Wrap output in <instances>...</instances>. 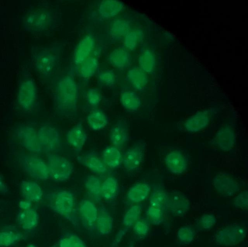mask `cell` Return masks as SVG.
<instances>
[{
    "mask_svg": "<svg viewBox=\"0 0 248 247\" xmlns=\"http://www.w3.org/2000/svg\"><path fill=\"white\" fill-rule=\"evenodd\" d=\"M78 90L75 79L70 76L62 77L56 84L54 100L57 111L62 115L74 114L77 109Z\"/></svg>",
    "mask_w": 248,
    "mask_h": 247,
    "instance_id": "obj_1",
    "label": "cell"
},
{
    "mask_svg": "<svg viewBox=\"0 0 248 247\" xmlns=\"http://www.w3.org/2000/svg\"><path fill=\"white\" fill-rule=\"evenodd\" d=\"M47 201L54 212L64 216L73 224H77L78 219L75 214V199L72 192L61 189L51 192Z\"/></svg>",
    "mask_w": 248,
    "mask_h": 247,
    "instance_id": "obj_2",
    "label": "cell"
},
{
    "mask_svg": "<svg viewBox=\"0 0 248 247\" xmlns=\"http://www.w3.org/2000/svg\"><path fill=\"white\" fill-rule=\"evenodd\" d=\"M32 68L40 77L46 78L54 73L59 62V55L53 48L35 50L31 56Z\"/></svg>",
    "mask_w": 248,
    "mask_h": 247,
    "instance_id": "obj_3",
    "label": "cell"
},
{
    "mask_svg": "<svg viewBox=\"0 0 248 247\" xmlns=\"http://www.w3.org/2000/svg\"><path fill=\"white\" fill-rule=\"evenodd\" d=\"M51 19V15L46 9L32 7L25 13L22 18L21 23L25 31L40 33L48 28Z\"/></svg>",
    "mask_w": 248,
    "mask_h": 247,
    "instance_id": "obj_4",
    "label": "cell"
},
{
    "mask_svg": "<svg viewBox=\"0 0 248 247\" xmlns=\"http://www.w3.org/2000/svg\"><path fill=\"white\" fill-rule=\"evenodd\" d=\"M247 229L244 225L233 223L218 230L214 237L217 245L225 247L236 246L247 238Z\"/></svg>",
    "mask_w": 248,
    "mask_h": 247,
    "instance_id": "obj_5",
    "label": "cell"
},
{
    "mask_svg": "<svg viewBox=\"0 0 248 247\" xmlns=\"http://www.w3.org/2000/svg\"><path fill=\"white\" fill-rule=\"evenodd\" d=\"M50 177L57 182H64L72 176L74 167L72 162L66 157L50 153L46 156Z\"/></svg>",
    "mask_w": 248,
    "mask_h": 247,
    "instance_id": "obj_6",
    "label": "cell"
},
{
    "mask_svg": "<svg viewBox=\"0 0 248 247\" xmlns=\"http://www.w3.org/2000/svg\"><path fill=\"white\" fill-rule=\"evenodd\" d=\"M17 90L18 105L25 110L30 109L34 105L37 96L35 83L30 75L24 74L21 76Z\"/></svg>",
    "mask_w": 248,
    "mask_h": 247,
    "instance_id": "obj_7",
    "label": "cell"
},
{
    "mask_svg": "<svg viewBox=\"0 0 248 247\" xmlns=\"http://www.w3.org/2000/svg\"><path fill=\"white\" fill-rule=\"evenodd\" d=\"M19 160L24 171L32 178L39 180H46L50 177L47 165L41 158L23 154L20 155Z\"/></svg>",
    "mask_w": 248,
    "mask_h": 247,
    "instance_id": "obj_8",
    "label": "cell"
},
{
    "mask_svg": "<svg viewBox=\"0 0 248 247\" xmlns=\"http://www.w3.org/2000/svg\"><path fill=\"white\" fill-rule=\"evenodd\" d=\"M37 134L43 149L54 152L61 147L62 139L60 132L53 125H42L38 130Z\"/></svg>",
    "mask_w": 248,
    "mask_h": 247,
    "instance_id": "obj_9",
    "label": "cell"
},
{
    "mask_svg": "<svg viewBox=\"0 0 248 247\" xmlns=\"http://www.w3.org/2000/svg\"><path fill=\"white\" fill-rule=\"evenodd\" d=\"M166 208L172 216L183 217L189 212L190 203L183 193L179 191H172L167 195Z\"/></svg>",
    "mask_w": 248,
    "mask_h": 247,
    "instance_id": "obj_10",
    "label": "cell"
},
{
    "mask_svg": "<svg viewBox=\"0 0 248 247\" xmlns=\"http://www.w3.org/2000/svg\"><path fill=\"white\" fill-rule=\"evenodd\" d=\"M17 134L21 144L29 151L39 153L43 149L37 131L32 126L26 124L20 126Z\"/></svg>",
    "mask_w": 248,
    "mask_h": 247,
    "instance_id": "obj_11",
    "label": "cell"
},
{
    "mask_svg": "<svg viewBox=\"0 0 248 247\" xmlns=\"http://www.w3.org/2000/svg\"><path fill=\"white\" fill-rule=\"evenodd\" d=\"M145 153V147L141 143H137L128 148L123 155L122 165L128 172L138 169L142 163Z\"/></svg>",
    "mask_w": 248,
    "mask_h": 247,
    "instance_id": "obj_12",
    "label": "cell"
},
{
    "mask_svg": "<svg viewBox=\"0 0 248 247\" xmlns=\"http://www.w3.org/2000/svg\"><path fill=\"white\" fill-rule=\"evenodd\" d=\"M108 139L112 145L120 150L126 146L129 141V133L125 120L119 119L112 125L109 131Z\"/></svg>",
    "mask_w": 248,
    "mask_h": 247,
    "instance_id": "obj_13",
    "label": "cell"
},
{
    "mask_svg": "<svg viewBox=\"0 0 248 247\" xmlns=\"http://www.w3.org/2000/svg\"><path fill=\"white\" fill-rule=\"evenodd\" d=\"M213 185L220 195L230 197L235 195L239 190L238 183L228 174L217 173L213 178Z\"/></svg>",
    "mask_w": 248,
    "mask_h": 247,
    "instance_id": "obj_14",
    "label": "cell"
},
{
    "mask_svg": "<svg viewBox=\"0 0 248 247\" xmlns=\"http://www.w3.org/2000/svg\"><path fill=\"white\" fill-rule=\"evenodd\" d=\"M66 140L68 144L76 152L79 153L84 147L88 135L82 122L76 123L66 133Z\"/></svg>",
    "mask_w": 248,
    "mask_h": 247,
    "instance_id": "obj_15",
    "label": "cell"
},
{
    "mask_svg": "<svg viewBox=\"0 0 248 247\" xmlns=\"http://www.w3.org/2000/svg\"><path fill=\"white\" fill-rule=\"evenodd\" d=\"M95 40L90 34L84 36L78 43L74 51L73 61L75 64L81 65L91 56L95 49Z\"/></svg>",
    "mask_w": 248,
    "mask_h": 247,
    "instance_id": "obj_16",
    "label": "cell"
},
{
    "mask_svg": "<svg viewBox=\"0 0 248 247\" xmlns=\"http://www.w3.org/2000/svg\"><path fill=\"white\" fill-rule=\"evenodd\" d=\"M77 160L94 175L98 176H102L107 173L108 168L101 158L94 153H89L78 155Z\"/></svg>",
    "mask_w": 248,
    "mask_h": 247,
    "instance_id": "obj_17",
    "label": "cell"
},
{
    "mask_svg": "<svg viewBox=\"0 0 248 247\" xmlns=\"http://www.w3.org/2000/svg\"><path fill=\"white\" fill-rule=\"evenodd\" d=\"M79 215L84 225L89 229L95 227L98 209L93 201L82 200L79 204Z\"/></svg>",
    "mask_w": 248,
    "mask_h": 247,
    "instance_id": "obj_18",
    "label": "cell"
},
{
    "mask_svg": "<svg viewBox=\"0 0 248 247\" xmlns=\"http://www.w3.org/2000/svg\"><path fill=\"white\" fill-rule=\"evenodd\" d=\"M165 162L168 170L176 174L183 173L187 167L185 155L178 150L173 151L168 154L165 158Z\"/></svg>",
    "mask_w": 248,
    "mask_h": 247,
    "instance_id": "obj_19",
    "label": "cell"
},
{
    "mask_svg": "<svg viewBox=\"0 0 248 247\" xmlns=\"http://www.w3.org/2000/svg\"><path fill=\"white\" fill-rule=\"evenodd\" d=\"M150 185L144 182H138L133 185L126 193V199L134 204H139L145 201L151 193Z\"/></svg>",
    "mask_w": 248,
    "mask_h": 247,
    "instance_id": "obj_20",
    "label": "cell"
},
{
    "mask_svg": "<svg viewBox=\"0 0 248 247\" xmlns=\"http://www.w3.org/2000/svg\"><path fill=\"white\" fill-rule=\"evenodd\" d=\"M124 8V3L118 0H103L98 7V12L104 19H110L118 15Z\"/></svg>",
    "mask_w": 248,
    "mask_h": 247,
    "instance_id": "obj_21",
    "label": "cell"
},
{
    "mask_svg": "<svg viewBox=\"0 0 248 247\" xmlns=\"http://www.w3.org/2000/svg\"><path fill=\"white\" fill-rule=\"evenodd\" d=\"M210 120V115L207 111H201L187 119L185 122L184 127L189 132H197L206 127Z\"/></svg>",
    "mask_w": 248,
    "mask_h": 247,
    "instance_id": "obj_22",
    "label": "cell"
},
{
    "mask_svg": "<svg viewBox=\"0 0 248 247\" xmlns=\"http://www.w3.org/2000/svg\"><path fill=\"white\" fill-rule=\"evenodd\" d=\"M98 209L95 227L98 232L103 235L111 233L113 227V219L107 208L103 205Z\"/></svg>",
    "mask_w": 248,
    "mask_h": 247,
    "instance_id": "obj_23",
    "label": "cell"
},
{
    "mask_svg": "<svg viewBox=\"0 0 248 247\" xmlns=\"http://www.w3.org/2000/svg\"><path fill=\"white\" fill-rule=\"evenodd\" d=\"M108 60L110 64L119 69L128 67L131 62L129 51L122 47L114 49L108 55Z\"/></svg>",
    "mask_w": 248,
    "mask_h": 247,
    "instance_id": "obj_24",
    "label": "cell"
},
{
    "mask_svg": "<svg viewBox=\"0 0 248 247\" xmlns=\"http://www.w3.org/2000/svg\"><path fill=\"white\" fill-rule=\"evenodd\" d=\"M109 119L106 112L99 108L91 111L86 117V123L89 128L94 131H99L108 125Z\"/></svg>",
    "mask_w": 248,
    "mask_h": 247,
    "instance_id": "obj_25",
    "label": "cell"
},
{
    "mask_svg": "<svg viewBox=\"0 0 248 247\" xmlns=\"http://www.w3.org/2000/svg\"><path fill=\"white\" fill-rule=\"evenodd\" d=\"M234 130L230 126H225L217 133L215 141L217 146L224 151L231 150L235 142Z\"/></svg>",
    "mask_w": 248,
    "mask_h": 247,
    "instance_id": "obj_26",
    "label": "cell"
},
{
    "mask_svg": "<svg viewBox=\"0 0 248 247\" xmlns=\"http://www.w3.org/2000/svg\"><path fill=\"white\" fill-rule=\"evenodd\" d=\"M101 158L107 168L116 169L122 164L123 154L120 149L111 145L104 148Z\"/></svg>",
    "mask_w": 248,
    "mask_h": 247,
    "instance_id": "obj_27",
    "label": "cell"
},
{
    "mask_svg": "<svg viewBox=\"0 0 248 247\" xmlns=\"http://www.w3.org/2000/svg\"><path fill=\"white\" fill-rule=\"evenodd\" d=\"M21 194L25 200L31 202H38L43 196L40 185L32 181H23L20 185Z\"/></svg>",
    "mask_w": 248,
    "mask_h": 247,
    "instance_id": "obj_28",
    "label": "cell"
},
{
    "mask_svg": "<svg viewBox=\"0 0 248 247\" xmlns=\"http://www.w3.org/2000/svg\"><path fill=\"white\" fill-rule=\"evenodd\" d=\"M126 78L131 86L138 91H142L148 81L147 74L139 67L130 68L127 73Z\"/></svg>",
    "mask_w": 248,
    "mask_h": 247,
    "instance_id": "obj_29",
    "label": "cell"
},
{
    "mask_svg": "<svg viewBox=\"0 0 248 247\" xmlns=\"http://www.w3.org/2000/svg\"><path fill=\"white\" fill-rule=\"evenodd\" d=\"M16 219L21 228L24 230H31L38 225L39 215L35 210L30 208L20 211L17 215Z\"/></svg>",
    "mask_w": 248,
    "mask_h": 247,
    "instance_id": "obj_30",
    "label": "cell"
},
{
    "mask_svg": "<svg viewBox=\"0 0 248 247\" xmlns=\"http://www.w3.org/2000/svg\"><path fill=\"white\" fill-rule=\"evenodd\" d=\"M119 189V185L117 179L113 176L107 177L102 182V198L107 201H113L117 197Z\"/></svg>",
    "mask_w": 248,
    "mask_h": 247,
    "instance_id": "obj_31",
    "label": "cell"
},
{
    "mask_svg": "<svg viewBox=\"0 0 248 247\" xmlns=\"http://www.w3.org/2000/svg\"><path fill=\"white\" fill-rule=\"evenodd\" d=\"M120 101L123 108L127 111L134 112L141 105V101L138 94L133 91H125L121 93Z\"/></svg>",
    "mask_w": 248,
    "mask_h": 247,
    "instance_id": "obj_32",
    "label": "cell"
},
{
    "mask_svg": "<svg viewBox=\"0 0 248 247\" xmlns=\"http://www.w3.org/2000/svg\"><path fill=\"white\" fill-rule=\"evenodd\" d=\"M102 181L95 175H90L87 177L84 183L85 188L93 201L99 202L102 199Z\"/></svg>",
    "mask_w": 248,
    "mask_h": 247,
    "instance_id": "obj_33",
    "label": "cell"
},
{
    "mask_svg": "<svg viewBox=\"0 0 248 247\" xmlns=\"http://www.w3.org/2000/svg\"><path fill=\"white\" fill-rule=\"evenodd\" d=\"M196 229L189 225L180 226L176 231V239L177 243L183 246L191 244L196 236Z\"/></svg>",
    "mask_w": 248,
    "mask_h": 247,
    "instance_id": "obj_34",
    "label": "cell"
},
{
    "mask_svg": "<svg viewBox=\"0 0 248 247\" xmlns=\"http://www.w3.org/2000/svg\"><path fill=\"white\" fill-rule=\"evenodd\" d=\"M130 30L129 22L125 19H115L111 23L109 30L110 36L114 40L124 38Z\"/></svg>",
    "mask_w": 248,
    "mask_h": 247,
    "instance_id": "obj_35",
    "label": "cell"
},
{
    "mask_svg": "<svg viewBox=\"0 0 248 247\" xmlns=\"http://www.w3.org/2000/svg\"><path fill=\"white\" fill-rule=\"evenodd\" d=\"M142 211V206L140 204H134L130 206L125 212L123 217V224L124 228L133 227L140 219Z\"/></svg>",
    "mask_w": 248,
    "mask_h": 247,
    "instance_id": "obj_36",
    "label": "cell"
},
{
    "mask_svg": "<svg viewBox=\"0 0 248 247\" xmlns=\"http://www.w3.org/2000/svg\"><path fill=\"white\" fill-rule=\"evenodd\" d=\"M98 66L99 62L97 57L90 56L80 65L79 69L80 76L85 78L93 77L96 73Z\"/></svg>",
    "mask_w": 248,
    "mask_h": 247,
    "instance_id": "obj_37",
    "label": "cell"
},
{
    "mask_svg": "<svg viewBox=\"0 0 248 247\" xmlns=\"http://www.w3.org/2000/svg\"><path fill=\"white\" fill-rule=\"evenodd\" d=\"M155 62L154 53L149 49L144 50L138 59L139 67L146 73H151L154 70Z\"/></svg>",
    "mask_w": 248,
    "mask_h": 247,
    "instance_id": "obj_38",
    "label": "cell"
},
{
    "mask_svg": "<svg viewBox=\"0 0 248 247\" xmlns=\"http://www.w3.org/2000/svg\"><path fill=\"white\" fill-rule=\"evenodd\" d=\"M217 217L212 213H207L201 216L195 222V229L202 231L212 230L217 224Z\"/></svg>",
    "mask_w": 248,
    "mask_h": 247,
    "instance_id": "obj_39",
    "label": "cell"
},
{
    "mask_svg": "<svg viewBox=\"0 0 248 247\" xmlns=\"http://www.w3.org/2000/svg\"><path fill=\"white\" fill-rule=\"evenodd\" d=\"M143 33L139 29L130 30L124 38V47L128 51L135 50L141 42Z\"/></svg>",
    "mask_w": 248,
    "mask_h": 247,
    "instance_id": "obj_40",
    "label": "cell"
},
{
    "mask_svg": "<svg viewBox=\"0 0 248 247\" xmlns=\"http://www.w3.org/2000/svg\"><path fill=\"white\" fill-rule=\"evenodd\" d=\"M146 220L150 224L155 226L162 224L165 219L164 211L159 208L149 205L145 213Z\"/></svg>",
    "mask_w": 248,
    "mask_h": 247,
    "instance_id": "obj_41",
    "label": "cell"
},
{
    "mask_svg": "<svg viewBox=\"0 0 248 247\" xmlns=\"http://www.w3.org/2000/svg\"><path fill=\"white\" fill-rule=\"evenodd\" d=\"M167 193L161 190L153 191L149 197V205L166 210V205L167 200Z\"/></svg>",
    "mask_w": 248,
    "mask_h": 247,
    "instance_id": "obj_42",
    "label": "cell"
},
{
    "mask_svg": "<svg viewBox=\"0 0 248 247\" xmlns=\"http://www.w3.org/2000/svg\"><path fill=\"white\" fill-rule=\"evenodd\" d=\"M21 235L11 231L0 232V247H8L15 243L21 238Z\"/></svg>",
    "mask_w": 248,
    "mask_h": 247,
    "instance_id": "obj_43",
    "label": "cell"
},
{
    "mask_svg": "<svg viewBox=\"0 0 248 247\" xmlns=\"http://www.w3.org/2000/svg\"><path fill=\"white\" fill-rule=\"evenodd\" d=\"M97 81L99 84L103 86L111 87L115 83V74L111 70L102 71L98 74Z\"/></svg>",
    "mask_w": 248,
    "mask_h": 247,
    "instance_id": "obj_44",
    "label": "cell"
},
{
    "mask_svg": "<svg viewBox=\"0 0 248 247\" xmlns=\"http://www.w3.org/2000/svg\"><path fill=\"white\" fill-rule=\"evenodd\" d=\"M58 247H87L85 243L77 235L71 234L62 237Z\"/></svg>",
    "mask_w": 248,
    "mask_h": 247,
    "instance_id": "obj_45",
    "label": "cell"
},
{
    "mask_svg": "<svg viewBox=\"0 0 248 247\" xmlns=\"http://www.w3.org/2000/svg\"><path fill=\"white\" fill-rule=\"evenodd\" d=\"M86 99L90 107L94 109L98 108L102 100V96L99 90L95 88L89 89L86 93Z\"/></svg>",
    "mask_w": 248,
    "mask_h": 247,
    "instance_id": "obj_46",
    "label": "cell"
},
{
    "mask_svg": "<svg viewBox=\"0 0 248 247\" xmlns=\"http://www.w3.org/2000/svg\"><path fill=\"white\" fill-rule=\"evenodd\" d=\"M132 227L135 235L140 238L145 237L150 230V224L144 219H140Z\"/></svg>",
    "mask_w": 248,
    "mask_h": 247,
    "instance_id": "obj_47",
    "label": "cell"
},
{
    "mask_svg": "<svg viewBox=\"0 0 248 247\" xmlns=\"http://www.w3.org/2000/svg\"><path fill=\"white\" fill-rule=\"evenodd\" d=\"M248 191H243L234 199L233 204L236 209L247 210L248 208Z\"/></svg>",
    "mask_w": 248,
    "mask_h": 247,
    "instance_id": "obj_48",
    "label": "cell"
},
{
    "mask_svg": "<svg viewBox=\"0 0 248 247\" xmlns=\"http://www.w3.org/2000/svg\"><path fill=\"white\" fill-rule=\"evenodd\" d=\"M128 229L124 228L120 229L116 233L112 243V247H117L122 241L123 238L127 233Z\"/></svg>",
    "mask_w": 248,
    "mask_h": 247,
    "instance_id": "obj_49",
    "label": "cell"
},
{
    "mask_svg": "<svg viewBox=\"0 0 248 247\" xmlns=\"http://www.w3.org/2000/svg\"><path fill=\"white\" fill-rule=\"evenodd\" d=\"M19 207L22 210H26L31 208V202L24 200L21 201L19 203Z\"/></svg>",
    "mask_w": 248,
    "mask_h": 247,
    "instance_id": "obj_50",
    "label": "cell"
},
{
    "mask_svg": "<svg viewBox=\"0 0 248 247\" xmlns=\"http://www.w3.org/2000/svg\"><path fill=\"white\" fill-rule=\"evenodd\" d=\"M7 191V188L2 178L0 175V193H5Z\"/></svg>",
    "mask_w": 248,
    "mask_h": 247,
    "instance_id": "obj_51",
    "label": "cell"
},
{
    "mask_svg": "<svg viewBox=\"0 0 248 247\" xmlns=\"http://www.w3.org/2000/svg\"><path fill=\"white\" fill-rule=\"evenodd\" d=\"M26 247H37L33 244H30L28 245Z\"/></svg>",
    "mask_w": 248,
    "mask_h": 247,
    "instance_id": "obj_52",
    "label": "cell"
},
{
    "mask_svg": "<svg viewBox=\"0 0 248 247\" xmlns=\"http://www.w3.org/2000/svg\"><path fill=\"white\" fill-rule=\"evenodd\" d=\"M55 247V246H54V247Z\"/></svg>",
    "mask_w": 248,
    "mask_h": 247,
    "instance_id": "obj_53",
    "label": "cell"
}]
</instances>
